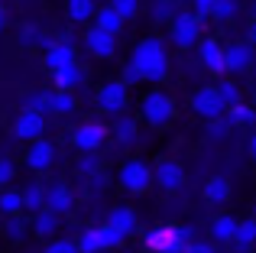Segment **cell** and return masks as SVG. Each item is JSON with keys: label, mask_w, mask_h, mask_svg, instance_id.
Here are the masks:
<instances>
[{"label": "cell", "mask_w": 256, "mask_h": 253, "mask_svg": "<svg viewBox=\"0 0 256 253\" xmlns=\"http://www.w3.org/2000/svg\"><path fill=\"white\" fill-rule=\"evenodd\" d=\"M130 62L136 65L143 82H150V84H159V82L169 78V52H166V42L156 39V36L140 39V42L133 46Z\"/></svg>", "instance_id": "1"}, {"label": "cell", "mask_w": 256, "mask_h": 253, "mask_svg": "<svg viewBox=\"0 0 256 253\" xmlns=\"http://www.w3.org/2000/svg\"><path fill=\"white\" fill-rule=\"evenodd\" d=\"M188 240H194V234H192V228H185V224L150 228L143 234V247L150 253H185Z\"/></svg>", "instance_id": "2"}, {"label": "cell", "mask_w": 256, "mask_h": 253, "mask_svg": "<svg viewBox=\"0 0 256 253\" xmlns=\"http://www.w3.org/2000/svg\"><path fill=\"white\" fill-rule=\"evenodd\" d=\"M140 117H143L152 130L169 126L175 120V101H172V94H166V91H159V88L156 91H146L143 101H140Z\"/></svg>", "instance_id": "3"}, {"label": "cell", "mask_w": 256, "mask_h": 253, "mask_svg": "<svg viewBox=\"0 0 256 253\" xmlns=\"http://www.w3.org/2000/svg\"><path fill=\"white\" fill-rule=\"evenodd\" d=\"M169 39H172V46H178V49H192V46H198V39H201V16L194 10L192 13L178 10L169 20Z\"/></svg>", "instance_id": "4"}, {"label": "cell", "mask_w": 256, "mask_h": 253, "mask_svg": "<svg viewBox=\"0 0 256 253\" xmlns=\"http://www.w3.org/2000/svg\"><path fill=\"white\" fill-rule=\"evenodd\" d=\"M117 182L130 195H143V192L152 188V166H146L143 159H126L117 172Z\"/></svg>", "instance_id": "5"}, {"label": "cell", "mask_w": 256, "mask_h": 253, "mask_svg": "<svg viewBox=\"0 0 256 253\" xmlns=\"http://www.w3.org/2000/svg\"><path fill=\"white\" fill-rule=\"evenodd\" d=\"M100 114H124L126 104H130V84L124 78H114V82H104L98 88V98H94Z\"/></svg>", "instance_id": "6"}, {"label": "cell", "mask_w": 256, "mask_h": 253, "mask_svg": "<svg viewBox=\"0 0 256 253\" xmlns=\"http://www.w3.org/2000/svg\"><path fill=\"white\" fill-rule=\"evenodd\" d=\"M104 143H107V126L100 120H84L72 130V146H75L78 152H94Z\"/></svg>", "instance_id": "7"}, {"label": "cell", "mask_w": 256, "mask_h": 253, "mask_svg": "<svg viewBox=\"0 0 256 253\" xmlns=\"http://www.w3.org/2000/svg\"><path fill=\"white\" fill-rule=\"evenodd\" d=\"M192 110L198 117H204V120H218V117L227 114V108H224V101H220V94H218L214 84H201V88L194 91L192 94Z\"/></svg>", "instance_id": "8"}, {"label": "cell", "mask_w": 256, "mask_h": 253, "mask_svg": "<svg viewBox=\"0 0 256 253\" xmlns=\"http://www.w3.org/2000/svg\"><path fill=\"white\" fill-rule=\"evenodd\" d=\"M152 185H159L162 192H178L185 185V169L175 159H159L152 166Z\"/></svg>", "instance_id": "9"}, {"label": "cell", "mask_w": 256, "mask_h": 253, "mask_svg": "<svg viewBox=\"0 0 256 253\" xmlns=\"http://www.w3.org/2000/svg\"><path fill=\"white\" fill-rule=\"evenodd\" d=\"M250 68H253V46L250 42L224 46V72L227 75H244Z\"/></svg>", "instance_id": "10"}, {"label": "cell", "mask_w": 256, "mask_h": 253, "mask_svg": "<svg viewBox=\"0 0 256 253\" xmlns=\"http://www.w3.org/2000/svg\"><path fill=\"white\" fill-rule=\"evenodd\" d=\"M23 162L30 166L32 172H49L52 166H56V146L49 143V140H30V150H26Z\"/></svg>", "instance_id": "11"}, {"label": "cell", "mask_w": 256, "mask_h": 253, "mask_svg": "<svg viewBox=\"0 0 256 253\" xmlns=\"http://www.w3.org/2000/svg\"><path fill=\"white\" fill-rule=\"evenodd\" d=\"M13 133H16L20 140H39L46 133V114H42V110H32V108H23L16 114Z\"/></svg>", "instance_id": "12"}, {"label": "cell", "mask_w": 256, "mask_h": 253, "mask_svg": "<svg viewBox=\"0 0 256 253\" xmlns=\"http://www.w3.org/2000/svg\"><path fill=\"white\" fill-rule=\"evenodd\" d=\"M84 49L91 52L94 58H114V52H117V36L100 30V26H91V30L84 32Z\"/></svg>", "instance_id": "13"}, {"label": "cell", "mask_w": 256, "mask_h": 253, "mask_svg": "<svg viewBox=\"0 0 256 253\" xmlns=\"http://www.w3.org/2000/svg\"><path fill=\"white\" fill-rule=\"evenodd\" d=\"M46 208L56 211L58 218L68 214V211L75 208V192H72L65 182H52V185H46Z\"/></svg>", "instance_id": "14"}, {"label": "cell", "mask_w": 256, "mask_h": 253, "mask_svg": "<svg viewBox=\"0 0 256 253\" xmlns=\"http://www.w3.org/2000/svg\"><path fill=\"white\" fill-rule=\"evenodd\" d=\"M198 56H201V65L214 75H224V46L218 39H198Z\"/></svg>", "instance_id": "15"}, {"label": "cell", "mask_w": 256, "mask_h": 253, "mask_svg": "<svg viewBox=\"0 0 256 253\" xmlns=\"http://www.w3.org/2000/svg\"><path fill=\"white\" fill-rule=\"evenodd\" d=\"M84 78H88V72L78 62H68V65H62V68L52 72V84H56L58 91H75V88H82Z\"/></svg>", "instance_id": "16"}, {"label": "cell", "mask_w": 256, "mask_h": 253, "mask_svg": "<svg viewBox=\"0 0 256 253\" xmlns=\"http://www.w3.org/2000/svg\"><path fill=\"white\" fill-rule=\"evenodd\" d=\"M68 62H78L75 46H72L68 39H56V42L46 49V65H49V72L62 68V65H68Z\"/></svg>", "instance_id": "17"}, {"label": "cell", "mask_w": 256, "mask_h": 253, "mask_svg": "<svg viewBox=\"0 0 256 253\" xmlns=\"http://www.w3.org/2000/svg\"><path fill=\"white\" fill-rule=\"evenodd\" d=\"M107 224H114L117 230H124L126 237L136 230V211L130 208V204H117V208H110V214H107Z\"/></svg>", "instance_id": "18"}, {"label": "cell", "mask_w": 256, "mask_h": 253, "mask_svg": "<svg viewBox=\"0 0 256 253\" xmlns=\"http://www.w3.org/2000/svg\"><path fill=\"white\" fill-rule=\"evenodd\" d=\"M58 224H62V221H58L56 211H49V208L32 211V234H36V237H56Z\"/></svg>", "instance_id": "19"}, {"label": "cell", "mask_w": 256, "mask_h": 253, "mask_svg": "<svg viewBox=\"0 0 256 253\" xmlns=\"http://www.w3.org/2000/svg\"><path fill=\"white\" fill-rule=\"evenodd\" d=\"M234 253H250L256 247V221H237V234L230 240Z\"/></svg>", "instance_id": "20"}, {"label": "cell", "mask_w": 256, "mask_h": 253, "mask_svg": "<svg viewBox=\"0 0 256 253\" xmlns=\"http://www.w3.org/2000/svg\"><path fill=\"white\" fill-rule=\"evenodd\" d=\"M204 202H211V204H224V202H230V182H227L224 176H211L204 182Z\"/></svg>", "instance_id": "21"}, {"label": "cell", "mask_w": 256, "mask_h": 253, "mask_svg": "<svg viewBox=\"0 0 256 253\" xmlns=\"http://www.w3.org/2000/svg\"><path fill=\"white\" fill-rule=\"evenodd\" d=\"M237 234V218L234 214H218L211 221V240L214 244H230Z\"/></svg>", "instance_id": "22"}, {"label": "cell", "mask_w": 256, "mask_h": 253, "mask_svg": "<svg viewBox=\"0 0 256 253\" xmlns=\"http://www.w3.org/2000/svg\"><path fill=\"white\" fill-rule=\"evenodd\" d=\"M124 23H126V20L120 16V13L114 10L110 4H104V6H98V10H94V26H100V30L114 32V36H117V32L124 30Z\"/></svg>", "instance_id": "23"}, {"label": "cell", "mask_w": 256, "mask_h": 253, "mask_svg": "<svg viewBox=\"0 0 256 253\" xmlns=\"http://www.w3.org/2000/svg\"><path fill=\"white\" fill-rule=\"evenodd\" d=\"M75 108H78V98H75V91H52V104H49V114H56V117H68V114H75Z\"/></svg>", "instance_id": "24"}, {"label": "cell", "mask_w": 256, "mask_h": 253, "mask_svg": "<svg viewBox=\"0 0 256 253\" xmlns=\"http://www.w3.org/2000/svg\"><path fill=\"white\" fill-rule=\"evenodd\" d=\"M65 10H68L72 23H91L94 20V0H65Z\"/></svg>", "instance_id": "25"}, {"label": "cell", "mask_w": 256, "mask_h": 253, "mask_svg": "<svg viewBox=\"0 0 256 253\" xmlns=\"http://www.w3.org/2000/svg\"><path fill=\"white\" fill-rule=\"evenodd\" d=\"M39 208H46V185H39V182H32V185H26L23 188V211H39Z\"/></svg>", "instance_id": "26"}, {"label": "cell", "mask_w": 256, "mask_h": 253, "mask_svg": "<svg viewBox=\"0 0 256 253\" xmlns=\"http://www.w3.org/2000/svg\"><path fill=\"white\" fill-rule=\"evenodd\" d=\"M227 124L230 126H253L256 124V110L240 101V104H234V108H227Z\"/></svg>", "instance_id": "27"}, {"label": "cell", "mask_w": 256, "mask_h": 253, "mask_svg": "<svg viewBox=\"0 0 256 253\" xmlns=\"http://www.w3.org/2000/svg\"><path fill=\"white\" fill-rule=\"evenodd\" d=\"M104 237H100L98 228H88L82 230V237H78V253H104Z\"/></svg>", "instance_id": "28"}, {"label": "cell", "mask_w": 256, "mask_h": 253, "mask_svg": "<svg viewBox=\"0 0 256 253\" xmlns=\"http://www.w3.org/2000/svg\"><path fill=\"white\" fill-rule=\"evenodd\" d=\"M0 211H4L6 218H10V214H20V211H23V192H16V188H0Z\"/></svg>", "instance_id": "29"}, {"label": "cell", "mask_w": 256, "mask_h": 253, "mask_svg": "<svg viewBox=\"0 0 256 253\" xmlns=\"http://www.w3.org/2000/svg\"><path fill=\"white\" fill-rule=\"evenodd\" d=\"M114 136H117V143H133L136 140V117H117Z\"/></svg>", "instance_id": "30"}, {"label": "cell", "mask_w": 256, "mask_h": 253, "mask_svg": "<svg viewBox=\"0 0 256 253\" xmlns=\"http://www.w3.org/2000/svg\"><path fill=\"white\" fill-rule=\"evenodd\" d=\"M175 13H178L175 10V0H152V6H150L152 23H169Z\"/></svg>", "instance_id": "31"}, {"label": "cell", "mask_w": 256, "mask_h": 253, "mask_svg": "<svg viewBox=\"0 0 256 253\" xmlns=\"http://www.w3.org/2000/svg\"><path fill=\"white\" fill-rule=\"evenodd\" d=\"M214 88H218V94H220V101H224V108H234V104H240V88H237V82H234V78H224V82H218Z\"/></svg>", "instance_id": "32"}, {"label": "cell", "mask_w": 256, "mask_h": 253, "mask_svg": "<svg viewBox=\"0 0 256 253\" xmlns=\"http://www.w3.org/2000/svg\"><path fill=\"white\" fill-rule=\"evenodd\" d=\"M98 169H100V156H98V150H94V152H82V156H78V162H75V172H78L82 178L94 176Z\"/></svg>", "instance_id": "33"}, {"label": "cell", "mask_w": 256, "mask_h": 253, "mask_svg": "<svg viewBox=\"0 0 256 253\" xmlns=\"http://www.w3.org/2000/svg\"><path fill=\"white\" fill-rule=\"evenodd\" d=\"M26 230H30V221H20V214H10V221L4 224V234L6 240H23Z\"/></svg>", "instance_id": "34"}, {"label": "cell", "mask_w": 256, "mask_h": 253, "mask_svg": "<svg viewBox=\"0 0 256 253\" xmlns=\"http://www.w3.org/2000/svg\"><path fill=\"white\" fill-rule=\"evenodd\" d=\"M49 104H52V91H32V94L23 101V108H32V110L49 114Z\"/></svg>", "instance_id": "35"}, {"label": "cell", "mask_w": 256, "mask_h": 253, "mask_svg": "<svg viewBox=\"0 0 256 253\" xmlns=\"http://www.w3.org/2000/svg\"><path fill=\"white\" fill-rule=\"evenodd\" d=\"M98 230H100V237H104V247H107V250L120 247V244L126 240V234H124V230H117V228H114V224H100Z\"/></svg>", "instance_id": "36"}, {"label": "cell", "mask_w": 256, "mask_h": 253, "mask_svg": "<svg viewBox=\"0 0 256 253\" xmlns=\"http://www.w3.org/2000/svg\"><path fill=\"white\" fill-rule=\"evenodd\" d=\"M234 13H237V0H214V6H211L214 20H230Z\"/></svg>", "instance_id": "37"}, {"label": "cell", "mask_w": 256, "mask_h": 253, "mask_svg": "<svg viewBox=\"0 0 256 253\" xmlns=\"http://www.w3.org/2000/svg\"><path fill=\"white\" fill-rule=\"evenodd\" d=\"M107 4H110L124 20H133V16H136V10H140V0H107Z\"/></svg>", "instance_id": "38"}, {"label": "cell", "mask_w": 256, "mask_h": 253, "mask_svg": "<svg viewBox=\"0 0 256 253\" xmlns=\"http://www.w3.org/2000/svg\"><path fill=\"white\" fill-rule=\"evenodd\" d=\"M46 253H78V240H68V237H56V240L46 247Z\"/></svg>", "instance_id": "39"}, {"label": "cell", "mask_w": 256, "mask_h": 253, "mask_svg": "<svg viewBox=\"0 0 256 253\" xmlns=\"http://www.w3.org/2000/svg\"><path fill=\"white\" fill-rule=\"evenodd\" d=\"M13 176H16V166L10 159H0V188H6L13 182Z\"/></svg>", "instance_id": "40"}, {"label": "cell", "mask_w": 256, "mask_h": 253, "mask_svg": "<svg viewBox=\"0 0 256 253\" xmlns=\"http://www.w3.org/2000/svg\"><path fill=\"white\" fill-rule=\"evenodd\" d=\"M185 253H218V247H214V240H188Z\"/></svg>", "instance_id": "41"}, {"label": "cell", "mask_w": 256, "mask_h": 253, "mask_svg": "<svg viewBox=\"0 0 256 253\" xmlns=\"http://www.w3.org/2000/svg\"><path fill=\"white\" fill-rule=\"evenodd\" d=\"M120 78H124L126 84H140V82H143V75H140V68H136L133 62H126V65H124V75H120Z\"/></svg>", "instance_id": "42"}, {"label": "cell", "mask_w": 256, "mask_h": 253, "mask_svg": "<svg viewBox=\"0 0 256 253\" xmlns=\"http://www.w3.org/2000/svg\"><path fill=\"white\" fill-rule=\"evenodd\" d=\"M227 130H230L227 117H218V120H208V133H211V136H224Z\"/></svg>", "instance_id": "43"}, {"label": "cell", "mask_w": 256, "mask_h": 253, "mask_svg": "<svg viewBox=\"0 0 256 253\" xmlns=\"http://www.w3.org/2000/svg\"><path fill=\"white\" fill-rule=\"evenodd\" d=\"M211 6H214V0H192V10L198 13L201 20H204V16H211Z\"/></svg>", "instance_id": "44"}, {"label": "cell", "mask_w": 256, "mask_h": 253, "mask_svg": "<svg viewBox=\"0 0 256 253\" xmlns=\"http://www.w3.org/2000/svg\"><path fill=\"white\" fill-rule=\"evenodd\" d=\"M88 185H91V192H98V188H104V185H107V176H104V172H94V176H88Z\"/></svg>", "instance_id": "45"}, {"label": "cell", "mask_w": 256, "mask_h": 253, "mask_svg": "<svg viewBox=\"0 0 256 253\" xmlns=\"http://www.w3.org/2000/svg\"><path fill=\"white\" fill-rule=\"evenodd\" d=\"M246 152H250V159L256 162V133H250V140H246Z\"/></svg>", "instance_id": "46"}, {"label": "cell", "mask_w": 256, "mask_h": 253, "mask_svg": "<svg viewBox=\"0 0 256 253\" xmlns=\"http://www.w3.org/2000/svg\"><path fill=\"white\" fill-rule=\"evenodd\" d=\"M246 39H250V46H256V20H250V26H246Z\"/></svg>", "instance_id": "47"}, {"label": "cell", "mask_w": 256, "mask_h": 253, "mask_svg": "<svg viewBox=\"0 0 256 253\" xmlns=\"http://www.w3.org/2000/svg\"><path fill=\"white\" fill-rule=\"evenodd\" d=\"M4 26H6V10H4V4H0V32H4Z\"/></svg>", "instance_id": "48"}]
</instances>
